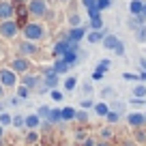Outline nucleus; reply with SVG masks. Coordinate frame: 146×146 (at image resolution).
<instances>
[{
  "mask_svg": "<svg viewBox=\"0 0 146 146\" xmlns=\"http://www.w3.org/2000/svg\"><path fill=\"white\" fill-rule=\"evenodd\" d=\"M90 26H92V30H101V28H103L101 13H97V15H92V17H90Z\"/></svg>",
  "mask_w": 146,
  "mask_h": 146,
  "instance_id": "nucleus-12",
  "label": "nucleus"
},
{
  "mask_svg": "<svg viewBox=\"0 0 146 146\" xmlns=\"http://www.w3.org/2000/svg\"><path fill=\"white\" fill-rule=\"evenodd\" d=\"M110 5H112V0H97L95 9H97V11H103V9H108Z\"/></svg>",
  "mask_w": 146,
  "mask_h": 146,
  "instance_id": "nucleus-20",
  "label": "nucleus"
},
{
  "mask_svg": "<svg viewBox=\"0 0 146 146\" xmlns=\"http://www.w3.org/2000/svg\"><path fill=\"white\" fill-rule=\"evenodd\" d=\"M60 118H64V120H71V118H75V110H71V108H64L62 112H60Z\"/></svg>",
  "mask_w": 146,
  "mask_h": 146,
  "instance_id": "nucleus-15",
  "label": "nucleus"
},
{
  "mask_svg": "<svg viewBox=\"0 0 146 146\" xmlns=\"http://www.w3.org/2000/svg\"><path fill=\"white\" fill-rule=\"evenodd\" d=\"M47 114H50V108H41L39 110V116H47Z\"/></svg>",
  "mask_w": 146,
  "mask_h": 146,
  "instance_id": "nucleus-35",
  "label": "nucleus"
},
{
  "mask_svg": "<svg viewBox=\"0 0 146 146\" xmlns=\"http://www.w3.org/2000/svg\"><path fill=\"white\" fill-rule=\"evenodd\" d=\"M28 11H30L32 15H45L47 13V2L45 0H30Z\"/></svg>",
  "mask_w": 146,
  "mask_h": 146,
  "instance_id": "nucleus-2",
  "label": "nucleus"
},
{
  "mask_svg": "<svg viewBox=\"0 0 146 146\" xmlns=\"http://www.w3.org/2000/svg\"><path fill=\"white\" fill-rule=\"evenodd\" d=\"M114 50H116V54H118V56H123V54H125V47H123V43H120V41L114 45Z\"/></svg>",
  "mask_w": 146,
  "mask_h": 146,
  "instance_id": "nucleus-30",
  "label": "nucleus"
},
{
  "mask_svg": "<svg viewBox=\"0 0 146 146\" xmlns=\"http://www.w3.org/2000/svg\"><path fill=\"white\" fill-rule=\"evenodd\" d=\"M0 125H11V114L2 112V114H0Z\"/></svg>",
  "mask_w": 146,
  "mask_h": 146,
  "instance_id": "nucleus-23",
  "label": "nucleus"
},
{
  "mask_svg": "<svg viewBox=\"0 0 146 146\" xmlns=\"http://www.w3.org/2000/svg\"><path fill=\"white\" fill-rule=\"evenodd\" d=\"M69 50H75V43L69 41V39H64V41H60L58 45L54 47V54H56V56H62V54H67Z\"/></svg>",
  "mask_w": 146,
  "mask_h": 146,
  "instance_id": "nucleus-5",
  "label": "nucleus"
},
{
  "mask_svg": "<svg viewBox=\"0 0 146 146\" xmlns=\"http://www.w3.org/2000/svg\"><path fill=\"white\" fill-rule=\"evenodd\" d=\"M0 137H2V125H0Z\"/></svg>",
  "mask_w": 146,
  "mask_h": 146,
  "instance_id": "nucleus-38",
  "label": "nucleus"
},
{
  "mask_svg": "<svg viewBox=\"0 0 146 146\" xmlns=\"http://www.w3.org/2000/svg\"><path fill=\"white\" fill-rule=\"evenodd\" d=\"M129 123L135 125V127H140V125L144 123V114H129Z\"/></svg>",
  "mask_w": 146,
  "mask_h": 146,
  "instance_id": "nucleus-14",
  "label": "nucleus"
},
{
  "mask_svg": "<svg viewBox=\"0 0 146 146\" xmlns=\"http://www.w3.org/2000/svg\"><path fill=\"white\" fill-rule=\"evenodd\" d=\"M142 24H144V17H142V15H135V17H133V22H131V26L137 28V26H142Z\"/></svg>",
  "mask_w": 146,
  "mask_h": 146,
  "instance_id": "nucleus-24",
  "label": "nucleus"
},
{
  "mask_svg": "<svg viewBox=\"0 0 146 146\" xmlns=\"http://www.w3.org/2000/svg\"><path fill=\"white\" fill-rule=\"evenodd\" d=\"M82 5L86 7V9H95V5H97V0H82Z\"/></svg>",
  "mask_w": 146,
  "mask_h": 146,
  "instance_id": "nucleus-27",
  "label": "nucleus"
},
{
  "mask_svg": "<svg viewBox=\"0 0 146 146\" xmlns=\"http://www.w3.org/2000/svg\"><path fill=\"white\" fill-rule=\"evenodd\" d=\"M52 99H54V101H60V99H62V92H60V90H52Z\"/></svg>",
  "mask_w": 146,
  "mask_h": 146,
  "instance_id": "nucleus-32",
  "label": "nucleus"
},
{
  "mask_svg": "<svg viewBox=\"0 0 146 146\" xmlns=\"http://www.w3.org/2000/svg\"><path fill=\"white\" fill-rule=\"evenodd\" d=\"M97 114H101V116H105V114H108V105H105V103H97Z\"/></svg>",
  "mask_w": 146,
  "mask_h": 146,
  "instance_id": "nucleus-22",
  "label": "nucleus"
},
{
  "mask_svg": "<svg viewBox=\"0 0 146 146\" xmlns=\"http://www.w3.org/2000/svg\"><path fill=\"white\" fill-rule=\"evenodd\" d=\"M24 36H26V41H39L43 36V26L36 22H30L26 24V28H24Z\"/></svg>",
  "mask_w": 146,
  "mask_h": 146,
  "instance_id": "nucleus-1",
  "label": "nucleus"
},
{
  "mask_svg": "<svg viewBox=\"0 0 146 146\" xmlns=\"http://www.w3.org/2000/svg\"><path fill=\"white\" fill-rule=\"evenodd\" d=\"M11 71H17V73L28 71V60H24V58H15L13 62H11Z\"/></svg>",
  "mask_w": 146,
  "mask_h": 146,
  "instance_id": "nucleus-6",
  "label": "nucleus"
},
{
  "mask_svg": "<svg viewBox=\"0 0 146 146\" xmlns=\"http://www.w3.org/2000/svg\"><path fill=\"white\" fill-rule=\"evenodd\" d=\"M86 39H88V43H97V41H101V39H103V30H90Z\"/></svg>",
  "mask_w": 146,
  "mask_h": 146,
  "instance_id": "nucleus-11",
  "label": "nucleus"
},
{
  "mask_svg": "<svg viewBox=\"0 0 146 146\" xmlns=\"http://www.w3.org/2000/svg\"><path fill=\"white\" fill-rule=\"evenodd\" d=\"M11 120H13L15 127H22V125H24V118H22V116H15V118H11Z\"/></svg>",
  "mask_w": 146,
  "mask_h": 146,
  "instance_id": "nucleus-33",
  "label": "nucleus"
},
{
  "mask_svg": "<svg viewBox=\"0 0 146 146\" xmlns=\"http://www.w3.org/2000/svg\"><path fill=\"white\" fill-rule=\"evenodd\" d=\"M17 95H19V99H24V97H28V88H26V86H22V88H19V90H17Z\"/></svg>",
  "mask_w": 146,
  "mask_h": 146,
  "instance_id": "nucleus-34",
  "label": "nucleus"
},
{
  "mask_svg": "<svg viewBox=\"0 0 146 146\" xmlns=\"http://www.w3.org/2000/svg\"><path fill=\"white\" fill-rule=\"evenodd\" d=\"M137 41H146V26L137 30Z\"/></svg>",
  "mask_w": 146,
  "mask_h": 146,
  "instance_id": "nucleus-26",
  "label": "nucleus"
},
{
  "mask_svg": "<svg viewBox=\"0 0 146 146\" xmlns=\"http://www.w3.org/2000/svg\"><path fill=\"white\" fill-rule=\"evenodd\" d=\"M75 84H78V80H75V78H67L64 88H67V90H73V88H75Z\"/></svg>",
  "mask_w": 146,
  "mask_h": 146,
  "instance_id": "nucleus-21",
  "label": "nucleus"
},
{
  "mask_svg": "<svg viewBox=\"0 0 146 146\" xmlns=\"http://www.w3.org/2000/svg\"><path fill=\"white\" fill-rule=\"evenodd\" d=\"M80 19H82L80 15H71V17H69V22H71V26L78 28V26H80Z\"/></svg>",
  "mask_w": 146,
  "mask_h": 146,
  "instance_id": "nucleus-25",
  "label": "nucleus"
},
{
  "mask_svg": "<svg viewBox=\"0 0 146 146\" xmlns=\"http://www.w3.org/2000/svg\"><path fill=\"white\" fill-rule=\"evenodd\" d=\"M142 2H144V0H131V2H129V11H131L133 15H140L142 13Z\"/></svg>",
  "mask_w": 146,
  "mask_h": 146,
  "instance_id": "nucleus-10",
  "label": "nucleus"
},
{
  "mask_svg": "<svg viewBox=\"0 0 146 146\" xmlns=\"http://www.w3.org/2000/svg\"><path fill=\"white\" fill-rule=\"evenodd\" d=\"M133 95L135 97H146V86L144 84H137V86L133 88Z\"/></svg>",
  "mask_w": 146,
  "mask_h": 146,
  "instance_id": "nucleus-19",
  "label": "nucleus"
},
{
  "mask_svg": "<svg viewBox=\"0 0 146 146\" xmlns=\"http://www.w3.org/2000/svg\"><path fill=\"white\" fill-rule=\"evenodd\" d=\"M24 125H26V127H30V129H35L36 125H39V116H28V118L24 120Z\"/></svg>",
  "mask_w": 146,
  "mask_h": 146,
  "instance_id": "nucleus-17",
  "label": "nucleus"
},
{
  "mask_svg": "<svg viewBox=\"0 0 146 146\" xmlns=\"http://www.w3.org/2000/svg\"><path fill=\"white\" fill-rule=\"evenodd\" d=\"M142 13L146 15V2H142Z\"/></svg>",
  "mask_w": 146,
  "mask_h": 146,
  "instance_id": "nucleus-37",
  "label": "nucleus"
},
{
  "mask_svg": "<svg viewBox=\"0 0 146 146\" xmlns=\"http://www.w3.org/2000/svg\"><path fill=\"white\" fill-rule=\"evenodd\" d=\"M84 35H86V30H84L82 26H78V28H73V30H71V35H69L67 39H69V41H73V43H75V41H80V39H82Z\"/></svg>",
  "mask_w": 146,
  "mask_h": 146,
  "instance_id": "nucleus-8",
  "label": "nucleus"
},
{
  "mask_svg": "<svg viewBox=\"0 0 146 146\" xmlns=\"http://www.w3.org/2000/svg\"><path fill=\"white\" fill-rule=\"evenodd\" d=\"M0 97H2V84H0Z\"/></svg>",
  "mask_w": 146,
  "mask_h": 146,
  "instance_id": "nucleus-39",
  "label": "nucleus"
},
{
  "mask_svg": "<svg viewBox=\"0 0 146 146\" xmlns=\"http://www.w3.org/2000/svg\"><path fill=\"white\" fill-rule=\"evenodd\" d=\"M15 82H17L15 71H11V69H2L0 71V84L2 86H15Z\"/></svg>",
  "mask_w": 146,
  "mask_h": 146,
  "instance_id": "nucleus-3",
  "label": "nucleus"
},
{
  "mask_svg": "<svg viewBox=\"0 0 146 146\" xmlns=\"http://www.w3.org/2000/svg\"><path fill=\"white\" fill-rule=\"evenodd\" d=\"M35 84H36V78H32V75H30V78H26V88H32Z\"/></svg>",
  "mask_w": 146,
  "mask_h": 146,
  "instance_id": "nucleus-31",
  "label": "nucleus"
},
{
  "mask_svg": "<svg viewBox=\"0 0 146 146\" xmlns=\"http://www.w3.org/2000/svg\"><path fill=\"white\" fill-rule=\"evenodd\" d=\"M69 69V64L64 62V60H58V62H56V67H54V73H64Z\"/></svg>",
  "mask_w": 146,
  "mask_h": 146,
  "instance_id": "nucleus-18",
  "label": "nucleus"
},
{
  "mask_svg": "<svg viewBox=\"0 0 146 146\" xmlns=\"http://www.w3.org/2000/svg\"><path fill=\"white\" fill-rule=\"evenodd\" d=\"M50 118H52V120H60V112H58V110H56V112H52Z\"/></svg>",
  "mask_w": 146,
  "mask_h": 146,
  "instance_id": "nucleus-36",
  "label": "nucleus"
},
{
  "mask_svg": "<svg viewBox=\"0 0 146 146\" xmlns=\"http://www.w3.org/2000/svg\"><path fill=\"white\" fill-rule=\"evenodd\" d=\"M19 52H22V54H35L36 45H35V43H30V41H24V43H19Z\"/></svg>",
  "mask_w": 146,
  "mask_h": 146,
  "instance_id": "nucleus-9",
  "label": "nucleus"
},
{
  "mask_svg": "<svg viewBox=\"0 0 146 146\" xmlns=\"http://www.w3.org/2000/svg\"><path fill=\"white\" fill-rule=\"evenodd\" d=\"M101 41H103V45L108 47V50H114V45H116V43H118V39H116L114 35H108V36H103Z\"/></svg>",
  "mask_w": 146,
  "mask_h": 146,
  "instance_id": "nucleus-13",
  "label": "nucleus"
},
{
  "mask_svg": "<svg viewBox=\"0 0 146 146\" xmlns=\"http://www.w3.org/2000/svg\"><path fill=\"white\" fill-rule=\"evenodd\" d=\"M13 15V5L11 2H0V19H9Z\"/></svg>",
  "mask_w": 146,
  "mask_h": 146,
  "instance_id": "nucleus-7",
  "label": "nucleus"
},
{
  "mask_svg": "<svg viewBox=\"0 0 146 146\" xmlns=\"http://www.w3.org/2000/svg\"><path fill=\"white\" fill-rule=\"evenodd\" d=\"M45 2H50V0H45Z\"/></svg>",
  "mask_w": 146,
  "mask_h": 146,
  "instance_id": "nucleus-40",
  "label": "nucleus"
},
{
  "mask_svg": "<svg viewBox=\"0 0 146 146\" xmlns=\"http://www.w3.org/2000/svg\"><path fill=\"white\" fill-rule=\"evenodd\" d=\"M105 116H108V120H110V123H116V120H118V114H116V112H108Z\"/></svg>",
  "mask_w": 146,
  "mask_h": 146,
  "instance_id": "nucleus-28",
  "label": "nucleus"
},
{
  "mask_svg": "<svg viewBox=\"0 0 146 146\" xmlns=\"http://www.w3.org/2000/svg\"><path fill=\"white\" fill-rule=\"evenodd\" d=\"M15 32H17V24L11 22V19H5L2 26H0V35L2 36H15Z\"/></svg>",
  "mask_w": 146,
  "mask_h": 146,
  "instance_id": "nucleus-4",
  "label": "nucleus"
},
{
  "mask_svg": "<svg viewBox=\"0 0 146 146\" xmlns=\"http://www.w3.org/2000/svg\"><path fill=\"white\" fill-rule=\"evenodd\" d=\"M45 84H47V86H56V75H54V73H52V75H47Z\"/></svg>",
  "mask_w": 146,
  "mask_h": 146,
  "instance_id": "nucleus-29",
  "label": "nucleus"
},
{
  "mask_svg": "<svg viewBox=\"0 0 146 146\" xmlns=\"http://www.w3.org/2000/svg\"><path fill=\"white\" fill-rule=\"evenodd\" d=\"M75 58H78V56H75V50H69L67 54H62V60L67 64H71V62H75Z\"/></svg>",
  "mask_w": 146,
  "mask_h": 146,
  "instance_id": "nucleus-16",
  "label": "nucleus"
}]
</instances>
